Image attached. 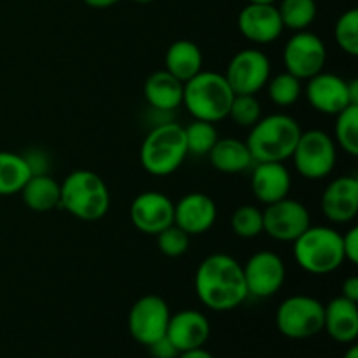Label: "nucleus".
Returning a JSON list of instances; mask_svg holds the SVG:
<instances>
[{"label": "nucleus", "instance_id": "1", "mask_svg": "<svg viewBox=\"0 0 358 358\" xmlns=\"http://www.w3.org/2000/svg\"><path fill=\"white\" fill-rule=\"evenodd\" d=\"M198 299L212 311H231L248 297L243 266L227 254H212L199 262L194 275Z\"/></svg>", "mask_w": 358, "mask_h": 358}, {"label": "nucleus", "instance_id": "2", "mask_svg": "<svg viewBox=\"0 0 358 358\" xmlns=\"http://www.w3.org/2000/svg\"><path fill=\"white\" fill-rule=\"evenodd\" d=\"M59 208L84 222H96L110 208V191L98 173L76 170L59 184Z\"/></svg>", "mask_w": 358, "mask_h": 358}, {"label": "nucleus", "instance_id": "3", "mask_svg": "<svg viewBox=\"0 0 358 358\" xmlns=\"http://www.w3.org/2000/svg\"><path fill=\"white\" fill-rule=\"evenodd\" d=\"M301 133L303 129L292 115L271 114L252 126L245 143L254 163H283L292 156Z\"/></svg>", "mask_w": 358, "mask_h": 358}, {"label": "nucleus", "instance_id": "4", "mask_svg": "<svg viewBox=\"0 0 358 358\" xmlns=\"http://www.w3.org/2000/svg\"><path fill=\"white\" fill-rule=\"evenodd\" d=\"M187 156L184 126L171 121L154 126L140 147V164L154 177H168L175 173Z\"/></svg>", "mask_w": 358, "mask_h": 358}, {"label": "nucleus", "instance_id": "5", "mask_svg": "<svg viewBox=\"0 0 358 358\" xmlns=\"http://www.w3.org/2000/svg\"><path fill=\"white\" fill-rule=\"evenodd\" d=\"M233 98L234 93L224 73L201 70L184 83L182 105L194 119L215 124L227 117Z\"/></svg>", "mask_w": 358, "mask_h": 358}, {"label": "nucleus", "instance_id": "6", "mask_svg": "<svg viewBox=\"0 0 358 358\" xmlns=\"http://www.w3.org/2000/svg\"><path fill=\"white\" fill-rule=\"evenodd\" d=\"M294 243V259L310 275H329L345 262L343 234L329 226H310Z\"/></svg>", "mask_w": 358, "mask_h": 358}, {"label": "nucleus", "instance_id": "7", "mask_svg": "<svg viewBox=\"0 0 358 358\" xmlns=\"http://www.w3.org/2000/svg\"><path fill=\"white\" fill-rule=\"evenodd\" d=\"M290 157L301 177L308 180H320L329 177L336 168L338 147L329 133L322 129H308L301 133Z\"/></svg>", "mask_w": 358, "mask_h": 358}, {"label": "nucleus", "instance_id": "8", "mask_svg": "<svg viewBox=\"0 0 358 358\" xmlns=\"http://www.w3.org/2000/svg\"><path fill=\"white\" fill-rule=\"evenodd\" d=\"M276 327L289 339H308L324 331V304L311 296H290L276 310Z\"/></svg>", "mask_w": 358, "mask_h": 358}, {"label": "nucleus", "instance_id": "9", "mask_svg": "<svg viewBox=\"0 0 358 358\" xmlns=\"http://www.w3.org/2000/svg\"><path fill=\"white\" fill-rule=\"evenodd\" d=\"M224 77L234 94H257L271 77V62L261 49H241L229 59Z\"/></svg>", "mask_w": 358, "mask_h": 358}, {"label": "nucleus", "instance_id": "10", "mask_svg": "<svg viewBox=\"0 0 358 358\" xmlns=\"http://www.w3.org/2000/svg\"><path fill=\"white\" fill-rule=\"evenodd\" d=\"M327 62V48L317 34L303 30L296 31L283 48L285 72L299 80H308L324 70Z\"/></svg>", "mask_w": 358, "mask_h": 358}, {"label": "nucleus", "instance_id": "11", "mask_svg": "<svg viewBox=\"0 0 358 358\" xmlns=\"http://www.w3.org/2000/svg\"><path fill=\"white\" fill-rule=\"evenodd\" d=\"M170 317V308L163 297L156 294L140 297L128 313L129 336L143 346L152 345L154 341L166 336Z\"/></svg>", "mask_w": 358, "mask_h": 358}, {"label": "nucleus", "instance_id": "12", "mask_svg": "<svg viewBox=\"0 0 358 358\" xmlns=\"http://www.w3.org/2000/svg\"><path fill=\"white\" fill-rule=\"evenodd\" d=\"M264 233L276 241H296L311 226V215L306 205L292 198L266 205L262 210Z\"/></svg>", "mask_w": 358, "mask_h": 358}, {"label": "nucleus", "instance_id": "13", "mask_svg": "<svg viewBox=\"0 0 358 358\" xmlns=\"http://www.w3.org/2000/svg\"><path fill=\"white\" fill-rule=\"evenodd\" d=\"M243 275L248 296L266 299L280 292L285 283V262L271 250L255 252L243 266Z\"/></svg>", "mask_w": 358, "mask_h": 358}, {"label": "nucleus", "instance_id": "14", "mask_svg": "<svg viewBox=\"0 0 358 358\" xmlns=\"http://www.w3.org/2000/svg\"><path fill=\"white\" fill-rule=\"evenodd\" d=\"M175 203L159 191L140 192L129 206L131 224L143 234L161 233L173 224Z\"/></svg>", "mask_w": 358, "mask_h": 358}, {"label": "nucleus", "instance_id": "15", "mask_svg": "<svg viewBox=\"0 0 358 358\" xmlns=\"http://www.w3.org/2000/svg\"><path fill=\"white\" fill-rule=\"evenodd\" d=\"M238 30L252 44L266 45L278 41L285 28L275 3H247L238 14Z\"/></svg>", "mask_w": 358, "mask_h": 358}, {"label": "nucleus", "instance_id": "16", "mask_svg": "<svg viewBox=\"0 0 358 358\" xmlns=\"http://www.w3.org/2000/svg\"><path fill=\"white\" fill-rule=\"evenodd\" d=\"M304 94L308 103L325 115H338L346 107L355 105L350 98L348 80L324 70L306 80Z\"/></svg>", "mask_w": 358, "mask_h": 358}, {"label": "nucleus", "instance_id": "17", "mask_svg": "<svg viewBox=\"0 0 358 358\" xmlns=\"http://www.w3.org/2000/svg\"><path fill=\"white\" fill-rule=\"evenodd\" d=\"M217 220V206L205 192H189L182 196L173 210V224L189 236L203 234L213 227Z\"/></svg>", "mask_w": 358, "mask_h": 358}, {"label": "nucleus", "instance_id": "18", "mask_svg": "<svg viewBox=\"0 0 358 358\" xmlns=\"http://www.w3.org/2000/svg\"><path fill=\"white\" fill-rule=\"evenodd\" d=\"M322 212L334 224L352 222L358 213V180L352 175L338 177L322 194Z\"/></svg>", "mask_w": 358, "mask_h": 358}, {"label": "nucleus", "instance_id": "19", "mask_svg": "<svg viewBox=\"0 0 358 358\" xmlns=\"http://www.w3.org/2000/svg\"><path fill=\"white\" fill-rule=\"evenodd\" d=\"M210 322L201 311L182 310L171 315L168 322L166 338L173 343L178 353L198 350L206 345L210 338Z\"/></svg>", "mask_w": 358, "mask_h": 358}, {"label": "nucleus", "instance_id": "20", "mask_svg": "<svg viewBox=\"0 0 358 358\" xmlns=\"http://www.w3.org/2000/svg\"><path fill=\"white\" fill-rule=\"evenodd\" d=\"M252 192L262 205L287 198L292 187V175L283 163H257L252 171Z\"/></svg>", "mask_w": 358, "mask_h": 358}, {"label": "nucleus", "instance_id": "21", "mask_svg": "<svg viewBox=\"0 0 358 358\" xmlns=\"http://www.w3.org/2000/svg\"><path fill=\"white\" fill-rule=\"evenodd\" d=\"M358 303L339 296L324 306V331L341 345H353L358 338Z\"/></svg>", "mask_w": 358, "mask_h": 358}, {"label": "nucleus", "instance_id": "22", "mask_svg": "<svg viewBox=\"0 0 358 358\" xmlns=\"http://www.w3.org/2000/svg\"><path fill=\"white\" fill-rule=\"evenodd\" d=\"M143 96L156 110L171 112L182 105L184 83L166 70H156L143 83Z\"/></svg>", "mask_w": 358, "mask_h": 358}, {"label": "nucleus", "instance_id": "23", "mask_svg": "<svg viewBox=\"0 0 358 358\" xmlns=\"http://www.w3.org/2000/svg\"><path fill=\"white\" fill-rule=\"evenodd\" d=\"M210 164L222 173H241L254 164L250 150L243 140L219 138L208 152Z\"/></svg>", "mask_w": 358, "mask_h": 358}, {"label": "nucleus", "instance_id": "24", "mask_svg": "<svg viewBox=\"0 0 358 358\" xmlns=\"http://www.w3.org/2000/svg\"><path fill=\"white\" fill-rule=\"evenodd\" d=\"M164 70L182 83H187L203 70L201 49L198 44L185 38L175 41L164 55Z\"/></svg>", "mask_w": 358, "mask_h": 358}, {"label": "nucleus", "instance_id": "25", "mask_svg": "<svg viewBox=\"0 0 358 358\" xmlns=\"http://www.w3.org/2000/svg\"><path fill=\"white\" fill-rule=\"evenodd\" d=\"M20 194L31 212L45 213L59 208V182L49 173L31 175Z\"/></svg>", "mask_w": 358, "mask_h": 358}, {"label": "nucleus", "instance_id": "26", "mask_svg": "<svg viewBox=\"0 0 358 358\" xmlns=\"http://www.w3.org/2000/svg\"><path fill=\"white\" fill-rule=\"evenodd\" d=\"M30 177L31 170L23 154L0 150V196L20 194Z\"/></svg>", "mask_w": 358, "mask_h": 358}, {"label": "nucleus", "instance_id": "27", "mask_svg": "<svg viewBox=\"0 0 358 358\" xmlns=\"http://www.w3.org/2000/svg\"><path fill=\"white\" fill-rule=\"evenodd\" d=\"M278 13L283 28L303 31L308 30L317 17V2L315 0H282Z\"/></svg>", "mask_w": 358, "mask_h": 358}, {"label": "nucleus", "instance_id": "28", "mask_svg": "<svg viewBox=\"0 0 358 358\" xmlns=\"http://www.w3.org/2000/svg\"><path fill=\"white\" fill-rule=\"evenodd\" d=\"M334 142L350 156H358V105H350L336 115Z\"/></svg>", "mask_w": 358, "mask_h": 358}, {"label": "nucleus", "instance_id": "29", "mask_svg": "<svg viewBox=\"0 0 358 358\" xmlns=\"http://www.w3.org/2000/svg\"><path fill=\"white\" fill-rule=\"evenodd\" d=\"M185 143H187V152L191 156H208L212 147L219 140V131H217L213 122L199 121L194 119L189 126H184Z\"/></svg>", "mask_w": 358, "mask_h": 358}, {"label": "nucleus", "instance_id": "30", "mask_svg": "<svg viewBox=\"0 0 358 358\" xmlns=\"http://www.w3.org/2000/svg\"><path fill=\"white\" fill-rule=\"evenodd\" d=\"M266 87H268L269 100L278 105V107H290L303 94V80H299L289 72H282L275 77H269Z\"/></svg>", "mask_w": 358, "mask_h": 358}, {"label": "nucleus", "instance_id": "31", "mask_svg": "<svg viewBox=\"0 0 358 358\" xmlns=\"http://www.w3.org/2000/svg\"><path fill=\"white\" fill-rule=\"evenodd\" d=\"M231 229L234 231L238 238H243V240L257 238L259 234L264 233L262 210L254 205L238 206L231 217Z\"/></svg>", "mask_w": 358, "mask_h": 358}, {"label": "nucleus", "instance_id": "32", "mask_svg": "<svg viewBox=\"0 0 358 358\" xmlns=\"http://www.w3.org/2000/svg\"><path fill=\"white\" fill-rule=\"evenodd\" d=\"M227 117L240 128H252L262 117V105L255 94H234Z\"/></svg>", "mask_w": 358, "mask_h": 358}, {"label": "nucleus", "instance_id": "33", "mask_svg": "<svg viewBox=\"0 0 358 358\" xmlns=\"http://www.w3.org/2000/svg\"><path fill=\"white\" fill-rule=\"evenodd\" d=\"M334 38L339 49L346 55H358V10L350 9L338 17L334 27Z\"/></svg>", "mask_w": 358, "mask_h": 358}, {"label": "nucleus", "instance_id": "34", "mask_svg": "<svg viewBox=\"0 0 358 358\" xmlns=\"http://www.w3.org/2000/svg\"><path fill=\"white\" fill-rule=\"evenodd\" d=\"M157 248L166 257H182L185 252L189 250V243H191V236L180 229L178 226L171 224L166 229L156 234Z\"/></svg>", "mask_w": 358, "mask_h": 358}, {"label": "nucleus", "instance_id": "35", "mask_svg": "<svg viewBox=\"0 0 358 358\" xmlns=\"http://www.w3.org/2000/svg\"><path fill=\"white\" fill-rule=\"evenodd\" d=\"M23 156L30 166L31 175H44L49 171V157L44 150L31 149L30 152L23 154Z\"/></svg>", "mask_w": 358, "mask_h": 358}, {"label": "nucleus", "instance_id": "36", "mask_svg": "<svg viewBox=\"0 0 358 358\" xmlns=\"http://www.w3.org/2000/svg\"><path fill=\"white\" fill-rule=\"evenodd\" d=\"M343 252H345V261L358 264V227L353 226L343 234Z\"/></svg>", "mask_w": 358, "mask_h": 358}, {"label": "nucleus", "instance_id": "37", "mask_svg": "<svg viewBox=\"0 0 358 358\" xmlns=\"http://www.w3.org/2000/svg\"><path fill=\"white\" fill-rule=\"evenodd\" d=\"M147 348H149L152 358H177L178 357V350L175 348L173 343H171L166 336H163V338H159L157 341H154L152 345H149Z\"/></svg>", "mask_w": 358, "mask_h": 358}, {"label": "nucleus", "instance_id": "38", "mask_svg": "<svg viewBox=\"0 0 358 358\" xmlns=\"http://www.w3.org/2000/svg\"><path fill=\"white\" fill-rule=\"evenodd\" d=\"M341 296L346 297V299L353 301V303H358V278L357 276H350L343 282L341 287Z\"/></svg>", "mask_w": 358, "mask_h": 358}, {"label": "nucleus", "instance_id": "39", "mask_svg": "<svg viewBox=\"0 0 358 358\" xmlns=\"http://www.w3.org/2000/svg\"><path fill=\"white\" fill-rule=\"evenodd\" d=\"M177 358H215L212 353L206 352L205 348H198V350H189V352H182L178 353Z\"/></svg>", "mask_w": 358, "mask_h": 358}, {"label": "nucleus", "instance_id": "40", "mask_svg": "<svg viewBox=\"0 0 358 358\" xmlns=\"http://www.w3.org/2000/svg\"><path fill=\"white\" fill-rule=\"evenodd\" d=\"M86 6L93 7V9H107V7L115 6L119 0H83Z\"/></svg>", "mask_w": 358, "mask_h": 358}, {"label": "nucleus", "instance_id": "41", "mask_svg": "<svg viewBox=\"0 0 358 358\" xmlns=\"http://www.w3.org/2000/svg\"><path fill=\"white\" fill-rule=\"evenodd\" d=\"M343 358H358V346H355V345L350 346L348 352L345 353V357Z\"/></svg>", "mask_w": 358, "mask_h": 358}, {"label": "nucleus", "instance_id": "42", "mask_svg": "<svg viewBox=\"0 0 358 358\" xmlns=\"http://www.w3.org/2000/svg\"><path fill=\"white\" fill-rule=\"evenodd\" d=\"M248 3H275V0H248Z\"/></svg>", "mask_w": 358, "mask_h": 358}, {"label": "nucleus", "instance_id": "43", "mask_svg": "<svg viewBox=\"0 0 358 358\" xmlns=\"http://www.w3.org/2000/svg\"><path fill=\"white\" fill-rule=\"evenodd\" d=\"M133 2H136V3H150V2H154V0H133Z\"/></svg>", "mask_w": 358, "mask_h": 358}]
</instances>
